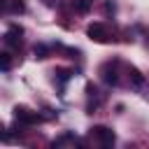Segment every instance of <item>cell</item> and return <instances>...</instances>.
Returning <instances> with one entry per match:
<instances>
[{
  "instance_id": "obj_8",
  "label": "cell",
  "mask_w": 149,
  "mask_h": 149,
  "mask_svg": "<svg viewBox=\"0 0 149 149\" xmlns=\"http://www.w3.org/2000/svg\"><path fill=\"white\" fill-rule=\"evenodd\" d=\"M130 79H133V84H135V86H142V84H144V77H142L135 68H130Z\"/></svg>"
},
{
  "instance_id": "obj_11",
  "label": "cell",
  "mask_w": 149,
  "mask_h": 149,
  "mask_svg": "<svg viewBox=\"0 0 149 149\" xmlns=\"http://www.w3.org/2000/svg\"><path fill=\"white\" fill-rule=\"evenodd\" d=\"M35 56H37V58H47V47H42V44L35 47Z\"/></svg>"
},
{
  "instance_id": "obj_10",
  "label": "cell",
  "mask_w": 149,
  "mask_h": 149,
  "mask_svg": "<svg viewBox=\"0 0 149 149\" xmlns=\"http://www.w3.org/2000/svg\"><path fill=\"white\" fill-rule=\"evenodd\" d=\"M0 56H2V70H5V72H7V70H9V68H12V56H9V54H7V51H5V54H0Z\"/></svg>"
},
{
  "instance_id": "obj_6",
  "label": "cell",
  "mask_w": 149,
  "mask_h": 149,
  "mask_svg": "<svg viewBox=\"0 0 149 149\" xmlns=\"http://www.w3.org/2000/svg\"><path fill=\"white\" fill-rule=\"evenodd\" d=\"M5 9L14 12V14H21V12H26V5H23V0H12V2L5 5Z\"/></svg>"
},
{
  "instance_id": "obj_1",
  "label": "cell",
  "mask_w": 149,
  "mask_h": 149,
  "mask_svg": "<svg viewBox=\"0 0 149 149\" xmlns=\"http://www.w3.org/2000/svg\"><path fill=\"white\" fill-rule=\"evenodd\" d=\"M86 35L93 40V42H100V44H105V42H109V33H107V28L102 26V23H88V28H86Z\"/></svg>"
},
{
  "instance_id": "obj_7",
  "label": "cell",
  "mask_w": 149,
  "mask_h": 149,
  "mask_svg": "<svg viewBox=\"0 0 149 149\" xmlns=\"http://www.w3.org/2000/svg\"><path fill=\"white\" fill-rule=\"evenodd\" d=\"M91 5H93V0H74V9L79 14H86L91 9Z\"/></svg>"
},
{
  "instance_id": "obj_2",
  "label": "cell",
  "mask_w": 149,
  "mask_h": 149,
  "mask_svg": "<svg viewBox=\"0 0 149 149\" xmlns=\"http://www.w3.org/2000/svg\"><path fill=\"white\" fill-rule=\"evenodd\" d=\"M91 135H95L102 147H112V144L116 142V135H114L107 126H93V128H91Z\"/></svg>"
},
{
  "instance_id": "obj_5",
  "label": "cell",
  "mask_w": 149,
  "mask_h": 149,
  "mask_svg": "<svg viewBox=\"0 0 149 149\" xmlns=\"http://www.w3.org/2000/svg\"><path fill=\"white\" fill-rule=\"evenodd\" d=\"M102 79L107 81V84H116L119 81V77H116V70L107 63V65H102Z\"/></svg>"
},
{
  "instance_id": "obj_4",
  "label": "cell",
  "mask_w": 149,
  "mask_h": 149,
  "mask_svg": "<svg viewBox=\"0 0 149 149\" xmlns=\"http://www.w3.org/2000/svg\"><path fill=\"white\" fill-rule=\"evenodd\" d=\"M21 35H23V28L21 26H9V30L5 33V44L7 47H19L21 44Z\"/></svg>"
},
{
  "instance_id": "obj_3",
  "label": "cell",
  "mask_w": 149,
  "mask_h": 149,
  "mask_svg": "<svg viewBox=\"0 0 149 149\" xmlns=\"http://www.w3.org/2000/svg\"><path fill=\"white\" fill-rule=\"evenodd\" d=\"M14 119L21 121V123H26V126H33V123H40L42 121V116L37 112H30L28 107H16L14 109Z\"/></svg>"
},
{
  "instance_id": "obj_9",
  "label": "cell",
  "mask_w": 149,
  "mask_h": 149,
  "mask_svg": "<svg viewBox=\"0 0 149 149\" xmlns=\"http://www.w3.org/2000/svg\"><path fill=\"white\" fill-rule=\"evenodd\" d=\"M68 142H74V135H63V137H58L56 142H54V147H61V144H68Z\"/></svg>"
}]
</instances>
